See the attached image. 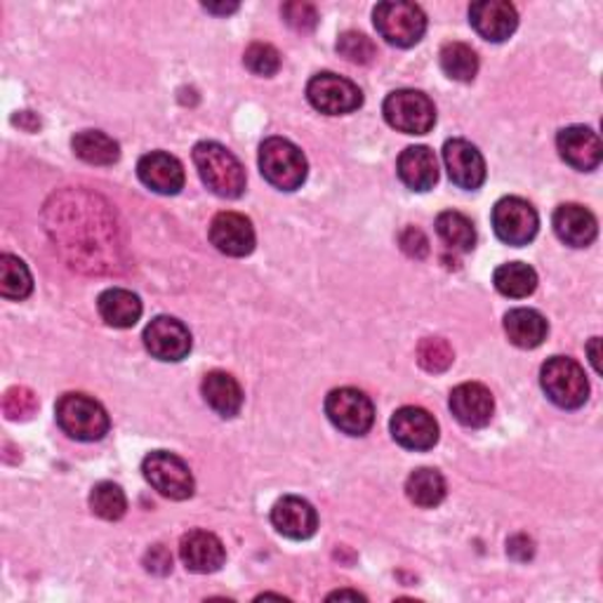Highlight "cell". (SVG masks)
Wrapping results in <instances>:
<instances>
[{"instance_id": "1", "label": "cell", "mask_w": 603, "mask_h": 603, "mask_svg": "<svg viewBox=\"0 0 603 603\" xmlns=\"http://www.w3.org/2000/svg\"><path fill=\"white\" fill-rule=\"evenodd\" d=\"M43 224L64 262L83 274L123 269V243L111 205L83 189H64L46 203Z\"/></svg>"}, {"instance_id": "2", "label": "cell", "mask_w": 603, "mask_h": 603, "mask_svg": "<svg viewBox=\"0 0 603 603\" xmlns=\"http://www.w3.org/2000/svg\"><path fill=\"white\" fill-rule=\"evenodd\" d=\"M193 163L203 184L222 199H239L245 191V168L227 147L218 142H199L193 147Z\"/></svg>"}, {"instance_id": "3", "label": "cell", "mask_w": 603, "mask_h": 603, "mask_svg": "<svg viewBox=\"0 0 603 603\" xmlns=\"http://www.w3.org/2000/svg\"><path fill=\"white\" fill-rule=\"evenodd\" d=\"M57 424L76 441H100L109 432V415L100 401L88 394H64L54 408Z\"/></svg>"}, {"instance_id": "4", "label": "cell", "mask_w": 603, "mask_h": 603, "mask_svg": "<svg viewBox=\"0 0 603 603\" xmlns=\"http://www.w3.org/2000/svg\"><path fill=\"white\" fill-rule=\"evenodd\" d=\"M260 170L262 178L279 191H295L306 180L304 153L283 138H269L260 147Z\"/></svg>"}, {"instance_id": "5", "label": "cell", "mask_w": 603, "mask_h": 603, "mask_svg": "<svg viewBox=\"0 0 603 603\" xmlns=\"http://www.w3.org/2000/svg\"><path fill=\"white\" fill-rule=\"evenodd\" d=\"M540 382L544 394L563 411H575L590 396V382L582 365L569 356H554L542 365Z\"/></svg>"}, {"instance_id": "6", "label": "cell", "mask_w": 603, "mask_h": 603, "mask_svg": "<svg viewBox=\"0 0 603 603\" xmlns=\"http://www.w3.org/2000/svg\"><path fill=\"white\" fill-rule=\"evenodd\" d=\"M375 29L389 46L413 48L422 41L426 31V14L415 3H380L373 12Z\"/></svg>"}, {"instance_id": "7", "label": "cell", "mask_w": 603, "mask_h": 603, "mask_svg": "<svg viewBox=\"0 0 603 603\" xmlns=\"http://www.w3.org/2000/svg\"><path fill=\"white\" fill-rule=\"evenodd\" d=\"M384 119L399 132L426 134L436 123L434 102L418 90H396L384 100Z\"/></svg>"}, {"instance_id": "8", "label": "cell", "mask_w": 603, "mask_h": 603, "mask_svg": "<svg viewBox=\"0 0 603 603\" xmlns=\"http://www.w3.org/2000/svg\"><path fill=\"white\" fill-rule=\"evenodd\" d=\"M325 415L340 432L349 436H363L375 422L373 401L354 386L333 389L325 399Z\"/></svg>"}, {"instance_id": "9", "label": "cell", "mask_w": 603, "mask_h": 603, "mask_svg": "<svg viewBox=\"0 0 603 603\" xmlns=\"http://www.w3.org/2000/svg\"><path fill=\"white\" fill-rule=\"evenodd\" d=\"M142 472L151 489L170 500H189L197 489L189 464L168 451L149 453L142 462Z\"/></svg>"}, {"instance_id": "10", "label": "cell", "mask_w": 603, "mask_h": 603, "mask_svg": "<svg viewBox=\"0 0 603 603\" xmlns=\"http://www.w3.org/2000/svg\"><path fill=\"white\" fill-rule=\"evenodd\" d=\"M306 97L311 107L328 115L352 113L363 104V92L356 83L338 73H316L306 86Z\"/></svg>"}, {"instance_id": "11", "label": "cell", "mask_w": 603, "mask_h": 603, "mask_svg": "<svg viewBox=\"0 0 603 603\" xmlns=\"http://www.w3.org/2000/svg\"><path fill=\"white\" fill-rule=\"evenodd\" d=\"M540 218L535 208L519 197L500 199L493 208V229L507 245H529L537 237Z\"/></svg>"}, {"instance_id": "12", "label": "cell", "mask_w": 603, "mask_h": 603, "mask_svg": "<svg viewBox=\"0 0 603 603\" xmlns=\"http://www.w3.org/2000/svg\"><path fill=\"white\" fill-rule=\"evenodd\" d=\"M144 346L147 352L165 363H178L191 352V333L189 328L172 316H155L144 328Z\"/></svg>"}, {"instance_id": "13", "label": "cell", "mask_w": 603, "mask_h": 603, "mask_svg": "<svg viewBox=\"0 0 603 603\" xmlns=\"http://www.w3.org/2000/svg\"><path fill=\"white\" fill-rule=\"evenodd\" d=\"M392 436L399 445L408 451H432L439 443V424L436 420L424 411V408L405 405L394 413L392 422Z\"/></svg>"}, {"instance_id": "14", "label": "cell", "mask_w": 603, "mask_h": 603, "mask_svg": "<svg viewBox=\"0 0 603 603\" xmlns=\"http://www.w3.org/2000/svg\"><path fill=\"white\" fill-rule=\"evenodd\" d=\"M443 163L455 187L476 191L485 182V161L481 151L466 140H451L443 147Z\"/></svg>"}, {"instance_id": "15", "label": "cell", "mask_w": 603, "mask_h": 603, "mask_svg": "<svg viewBox=\"0 0 603 603\" xmlns=\"http://www.w3.org/2000/svg\"><path fill=\"white\" fill-rule=\"evenodd\" d=\"M470 22L485 41L502 43L516 31L519 12L507 0H481L470 8Z\"/></svg>"}, {"instance_id": "16", "label": "cell", "mask_w": 603, "mask_h": 603, "mask_svg": "<svg viewBox=\"0 0 603 603\" xmlns=\"http://www.w3.org/2000/svg\"><path fill=\"white\" fill-rule=\"evenodd\" d=\"M210 241L229 258H245L255 250V229L239 212H220L210 222Z\"/></svg>"}, {"instance_id": "17", "label": "cell", "mask_w": 603, "mask_h": 603, "mask_svg": "<svg viewBox=\"0 0 603 603\" xmlns=\"http://www.w3.org/2000/svg\"><path fill=\"white\" fill-rule=\"evenodd\" d=\"M556 149L563 161L582 172L599 168L603 159V147H601L599 134L585 125L563 128L556 138Z\"/></svg>"}, {"instance_id": "18", "label": "cell", "mask_w": 603, "mask_h": 603, "mask_svg": "<svg viewBox=\"0 0 603 603\" xmlns=\"http://www.w3.org/2000/svg\"><path fill=\"white\" fill-rule=\"evenodd\" d=\"M451 411L455 420L472 430H481V426L493 420L495 401L491 389H485L479 382H464L453 389L451 394Z\"/></svg>"}, {"instance_id": "19", "label": "cell", "mask_w": 603, "mask_h": 603, "mask_svg": "<svg viewBox=\"0 0 603 603\" xmlns=\"http://www.w3.org/2000/svg\"><path fill=\"white\" fill-rule=\"evenodd\" d=\"M138 174L147 189L161 193V197H174L184 187V168L165 151H151L142 155L138 163Z\"/></svg>"}, {"instance_id": "20", "label": "cell", "mask_w": 603, "mask_h": 603, "mask_svg": "<svg viewBox=\"0 0 603 603\" xmlns=\"http://www.w3.org/2000/svg\"><path fill=\"white\" fill-rule=\"evenodd\" d=\"M180 556L191 573H201V575L218 573L227 561L222 540L215 533H208V531L187 533L180 542Z\"/></svg>"}, {"instance_id": "21", "label": "cell", "mask_w": 603, "mask_h": 603, "mask_svg": "<svg viewBox=\"0 0 603 603\" xmlns=\"http://www.w3.org/2000/svg\"><path fill=\"white\" fill-rule=\"evenodd\" d=\"M271 523H274V529L281 535L290 540H309L319 529V514L306 500L288 495L274 504Z\"/></svg>"}, {"instance_id": "22", "label": "cell", "mask_w": 603, "mask_h": 603, "mask_svg": "<svg viewBox=\"0 0 603 603\" xmlns=\"http://www.w3.org/2000/svg\"><path fill=\"white\" fill-rule=\"evenodd\" d=\"M552 222H554L556 237L571 248H587L599 233L596 218L585 205H577V203L559 205Z\"/></svg>"}, {"instance_id": "23", "label": "cell", "mask_w": 603, "mask_h": 603, "mask_svg": "<svg viewBox=\"0 0 603 603\" xmlns=\"http://www.w3.org/2000/svg\"><path fill=\"white\" fill-rule=\"evenodd\" d=\"M399 178L413 191H430L439 182V161L430 147H408L399 155Z\"/></svg>"}, {"instance_id": "24", "label": "cell", "mask_w": 603, "mask_h": 603, "mask_svg": "<svg viewBox=\"0 0 603 603\" xmlns=\"http://www.w3.org/2000/svg\"><path fill=\"white\" fill-rule=\"evenodd\" d=\"M201 392L205 403L222 418H237L243 408V389L237 382V378L222 373V371H212L203 378Z\"/></svg>"}, {"instance_id": "25", "label": "cell", "mask_w": 603, "mask_h": 603, "mask_svg": "<svg viewBox=\"0 0 603 603\" xmlns=\"http://www.w3.org/2000/svg\"><path fill=\"white\" fill-rule=\"evenodd\" d=\"M504 333H507L510 342L521 349H535L544 340H547L550 325L540 311L535 309H512L507 316H504Z\"/></svg>"}, {"instance_id": "26", "label": "cell", "mask_w": 603, "mask_h": 603, "mask_svg": "<svg viewBox=\"0 0 603 603\" xmlns=\"http://www.w3.org/2000/svg\"><path fill=\"white\" fill-rule=\"evenodd\" d=\"M100 316L111 328H132L142 316V300L125 288H109L97 300Z\"/></svg>"}, {"instance_id": "27", "label": "cell", "mask_w": 603, "mask_h": 603, "mask_svg": "<svg viewBox=\"0 0 603 603\" xmlns=\"http://www.w3.org/2000/svg\"><path fill=\"white\" fill-rule=\"evenodd\" d=\"M73 153L90 165H113L121 159V147L100 130H83L71 140Z\"/></svg>"}, {"instance_id": "28", "label": "cell", "mask_w": 603, "mask_h": 603, "mask_svg": "<svg viewBox=\"0 0 603 603\" xmlns=\"http://www.w3.org/2000/svg\"><path fill=\"white\" fill-rule=\"evenodd\" d=\"M493 283L498 288V293H502L504 298L521 300V298H529L535 293L537 274H535V269L529 264L510 262V264H502L495 269Z\"/></svg>"}, {"instance_id": "29", "label": "cell", "mask_w": 603, "mask_h": 603, "mask_svg": "<svg viewBox=\"0 0 603 603\" xmlns=\"http://www.w3.org/2000/svg\"><path fill=\"white\" fill-rule=\"evenodd\" d=\"M405 495L413 504L422 510H432L445 498V479L441 472L430 470V466H422L415 470L405 481Z\"/></svg>"}, {"instance_id": "30", "label": "cell", "mask_w": 603, "mask_h": 603, "mask_svg": "<svg viewBox=\"0 0 603 603\" xmlns=\"http://www.w3.org/2000/svg\"><path fill=\"white\" fill-rule=\"evenodd\" d=\"M436 233L445 245L458 252H470L476 245V229L472 220L455 210L441 212L436 218Z\"/></svg>"}, {"instance_id": "31", "label": "cell", "mask_w": 603, "mask_h": 603, "mask_svg": "<svg viewBox=\"0 0 603 603\" xmlns=\"http://www.w3.org/2000/svg\"><path fill=\"white\" fill-rule=\"evenodd\" d=\"M33 290V279L29 267L14 258L3 255L0 258V295L6 300H27Z\"/></svg>"}, {"instance_id": "32", "label": "cell", "mask_w": 603, "mask_h": 603, "mask_svg": "<svg viewBox=\"0 0 603 603\" xmlns=\"http://www.w3.org/2000/svg\"><path fill=\"white\" fill-rule=\"evenodd\" d=\"M441 69L453 81L472 83L479 73V57L470 46L445 43L441 48Z\"/></svg>"}, {"instance_id": "33", "label": "cell", "mask_w": 603, "mask_h": 603, "mask_svg": "<svg viewBox=\"0 0 603 603\" xmlns=\"http://www.w3.org/2000/svg\"><path fill=\"white\" fill-rule=\"evenodd\" d=\"M90 510L104 521H119L128 512V498L121 485L102 481L97 483L90 493Z\"/></svg>"}, {"instance_id": "34", "label": "cell", "mask_w": 603, "mask_h": 603, "mask_svg": "<svg viewBox=\"0 0 603 603\" xmlns=\"http://www.w3.org/2000/svg\"><path fill=\"white\" fill-rule=\"evenodd\" d=\"M455 354L453 346L441 340V338H424L418 346V363L424 368L426 373H445L453 365Z\"/></svg>"}, {"instance_id": "35", "label": "cell", "mask_w": 603, "mask_h": 603, "mask_svg": "<svg viewBox=\"0 0 603 603\" xmlns=\"http://www.w3.org/2000/svg\"><path fill=\"white\" fill-rule=\"evenodd\" d=\"M338 52L354 64H371L378 54L371 38L359 31H344L338 41Z\"/></svg>"}, {"instance_id": "36", "label": "cell", "mask_w": 603, "mask_h": 603, "mask_svg": "<svg viewBox=\"0 0 603 603\" xmlns=\"http://www.w3.org/2000/svg\"><path fill=\"white\" fill-rule=\"evenodd\" d=\"M3 411H6L8 420H12V422H27L38 411V396L31 392L29 386H12L6 392Z\"/></svg>"}, {"instance_id": "37", "label": "cell", "mask_w": 603, "mask_h": 603, "mask_svg": "<svg viewBox=\"0 0 603 603\" xmlns=\"http://www.w3.org/2000/svg\"><path fill=\"white\" fill-rule=\"evenodd\" d=\"M245 67L258 76H274L281 69V54L269 43H252L243 54Z\"/></svg>"}, {"instance_id": "38", "label": "cell", "mask_w": 603, "mask_h": 603, "mask_svg": "<svg viewBox=\"0 0 603 603\" xmlns=\"http://www.w3.org/2000/svg\"><path fill=\"white\" fill-rule=\"evenodd\" d=\"M283 19L288 27L295 31H314L319 24V12L311 3H285L283 6Z\"/></svg>"}, {"instance_id": "39", "label": "cell", "mask_w": 603, "mask_h": 603, "mask_svg": "<svg viewBox=\"0 0 603 603\" xmlns=\"http://www.w3.org/2000/svg\"><path fill=\"white\" fill-rule=\"evenodd\" d=\"M401 248L405 255H411L415 260H422L426 258V252H430V241H426L424 233L415 227H408L403 233H401Z\"/></svg>"}, {"instance_id": "40", "label": "cell", "mask_w": 603, "mask_h": 603, "mask_svg": "<svg viewBox=\"0 0 603 603\" xmlns=\"http://www.w3.org/2000/svg\"><path fill=\"white\" fill-rule=\"evenodd\" d=\"M144 566H147L149 573L168 575V573L172 571V556H170V552L163 547V544H155V547H151V550L147 552Z\"/></svg>"}, {"instance_id": "41", "label": "cell", "mask_w": 603, "mask_h": 603, "mask_svg": "<svg viewBox=\"0 0 603 603\" xmlns=\"http://www.w3.org/2000/svg\"><path fill=\"white\" fill-rule=\"evenodd\" d=\"M507 554L514 561H529L535 554V544H533V540L529 535H514L507 542Z\"/></svg>"}, {"instance_id": "42", "label": "cell", "mask_w": 603, "mask_h": 603, "mask_svg": "<svg viewBox=\"0 0 603 603\" xmlns=\"http://www.w3.org/2000/svg\"><path fill=\"white\" fill-rule=\"evenodd\" d=\"M208 12H212V14H231V12H237L239 10V3H220V6H215V3H205L203 6Z\"/></svg>"}, {"instance_id": "43", "label": "cell", "mask_w": 603, "mask_h": 603, "mask_svg": "<svg viewBox=\"0 0 603 603\" xmlns=\"http://www.w3.org/2000/svg\"><path fill=\"white\" fill-rule=\"evenodd\" d=\"M590 361H592V365H594V371L601 373V363H599V338H594V340L590 342Z\"/></svg>"}, {"instance_id": "44", "label": "cell", "mask_w": 603, "mask_h": 603, "mask_svg": "<svg viewBox=\"0 0 603 603\" xmlns=\"http://www.w3.org/2000/svg\"><path fill=\"white\" fill-rule=\"evenodd\" d=\"M328 599H363L365 601V596L363 594H359V592H346V590H342V592H335V594H330Z\"/></svg>"}]
</instances>
